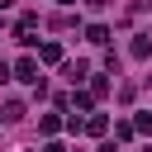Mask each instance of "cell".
<instances>
[{"label":"cell","mask_w":152,"mask_h":152,"mask_svg":"<svg viewBox=\"0 0 152 152\" xmlns=\"http://www.w3.org/2000/svg\"><path fill=\"white\" fill-rule=\"evenodd\" d=\"M0 81H10V66H5V62H0Z\"/></svg>","instance_id":"cell-10"},{"label":"cell","mask_w":152,"mask_h":152,"mask_svg":"<svg viewBox=\"0 0 152 152\" xmlns=\"http://www.w3.org/2000/svg\"><path fill=\"white\" fill-rule=\"evenodd\" d=\"M147 152H152V147H147Z\"/></svg>","instance_id":"cell-13"},{"label":"cell","mask_w":152,"mask_h":152,"mask_svg":"<svg viewBox=\"0 0 152 152\" xmlns=\"http://www.w3.org/2000/svg\"><path fill=\"white\" fill-rule=\"evenodd\" d=\"M86 76H90V66H86V62H66V81H71V86H81Z\"/></svg>","instance_id":"cell-2"},{"label":"cell","mask_w":152,"mask_h":152,"mask_svg":"<svg viewBox=\"0 0 152 152\" xmlns=\"http://www.w3.org/2000/svg\"><path fill=\"white\" fill-rule=\"evenodd\" d=\"M14 81H24V86H38V90H43V81H38V62H33V57H19Z\"/></svg>","instance_id":"cell-1"},{"label":"cell","mask_w":152,"mask_h":152,"mask_svg":"<svg viewBox=\"0 0 152 152\" xmlns=\"http://www.w3.org/2000/svg\"><path fill=\"white\" fill-rule=\"evenodd\" d=\"M38 57H43V62H62V48H57V43H43Z\"/></svg>","instance_id":"cell-5"},{"label":"cell","mask_w":152,"mask_h":152,"mask_svg":"<svg viewBox=\"0 0 152 152\" xmlns=\"http://www.w3.org/2000/svg\"><path fill=\"white\" fill-rule=\"evenodd\" d=\"M86 128H90V133H104V128H109V119H104V114H95V119H86Z\"/></svg>","instance_id":"cell-8"},{"label":"cell","mask_w":152,"mask_h":152,"mask_svg":"<svg viewBox=\"0 0 152 152\" xmlns=\"http://www.w3.org/2000/svg\"><path fill=\"white\" fill-rule=\"evenodd\" d=\"M38 128H43V133H57L62 124H57V114H43V119H38Z\"/></svg>","instance_id":"cell-7"},{"label":"cell","mask_w":152,"mask_h":152,"mask_svg":"<svg viewBox=\"0 0 152 152\" xmlns=\"http://www.w3.org/2000/svg\"><path fill=\"white\" fill-rule=\"evenodd\" d=\"M86 38H90V43H109V28H104V24H90Z\"/></svg>","instance_id":"cell-4"},{"label":"cell","mask_w":152,"mask_h":152,"mask_svg":"<svg viewBox=\"0 0 152 152\" xmlns=\"http://www.w3.org/2000/svg\"><path fill=\"white\" fill-rule=\"evenodd\" d=\"M62 5H76V0H62Z\"/></svg>","instance_id":"cell-12"},{"label":"cell","mask_w":152,"mask_h":152,"mask_svg":"<svg viewBox=\"0 0 152 152\" xmlns=\"http://www.w3.org/2000/svg\"><path fill=\"white\" fill-rule=\"evenodd\" d=\"M43 152H66V147H62V142H48V147H43Z\"/></svg>","instance_id":"cell-9"},{"label":"cell","mask_w":152,"mask_h":152,"mask_svg":"<svg viewBox=\"0 0 152 152\" xmlns=\"http://www.w3.org/2000/svg\"><path fill=\"white\" fill-rule=\"evenodd\" d=\"M0 10H10V0H0Z\"/></svg>","instance_id":"cell-11"},{"label":"cell","mask_w":152,"mask_h":152,"mask_svg":"<svg viewBox=\"0 0 152 152\" xmlns=\"http://www.w3.org/2000/svg\"><path fill=\"white\" fill-rule=\"evenodd\" d=\"M128 52H133V57H138V62H142V57H147V52H152V38H147V33H138V38H133V48H128Z\"/></svg>","instance_id":"cell-3"},{"label":"cell","mask_w":152,"mask_h":152,"mask_svg":"<svg viewBox=\"0 0 152 152\" xmlns=\"http://www.w3.org/2000/svg\"><path fill=\"white\" fill-rule=\"evenodd\" d=\"M71 104H76V109H90V104H95V95H90V90H76V95H71Z\"/></svg>","instance_id":"cell-6"}]
</instances>
